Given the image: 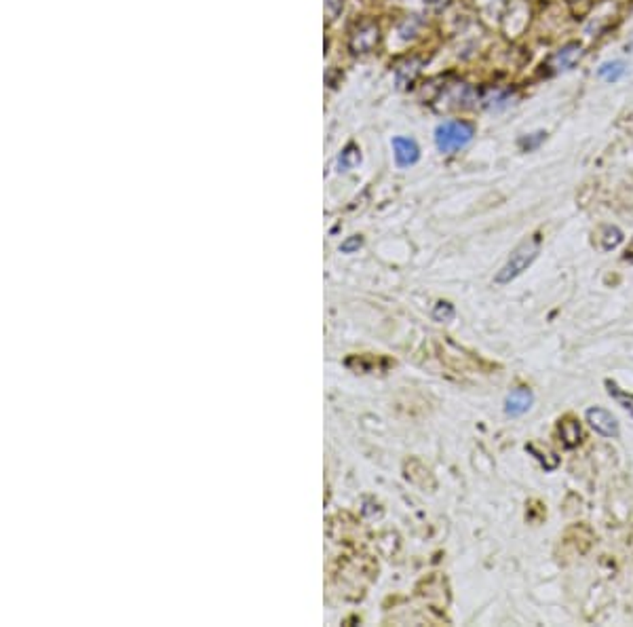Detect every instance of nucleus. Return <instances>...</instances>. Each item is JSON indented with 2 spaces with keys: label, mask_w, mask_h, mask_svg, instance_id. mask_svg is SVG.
<instances>
[{
  "label": "nucleus",
  "mask_w": 633,
  "mask_h": 627,
  "mask_svg": "<svg viewBox=\"0 0 633 627\" xmlns=\"http://www.w3.org/2000/svg\"><path fill=\"white\" fill-rule=\"evenodd\" d=\"M540 245H543V237L540 233H534L530 235L528 239H523L509 256V260L502 264V269L496 273L494 277V283L496 286H507L511 283L513 279H517L523 271H528L532 266V262L538 258L540 254Z\"/></svg>",
  "instance_id": "1"
},
{
  "label": "nucleus",
  "mask_w": 633,
  "mask_h": 627,
  "mask_svg": "<svg viewBox=\"0 0 633 627\" xmlns=\"http://www.w3.org/2000/svg\"><path fill=\"white\" fill-rule=\"evenodd\" d=\"M596 545V532L591 530L589 524L581 522V524H572L570 528H566V532L560 537L555 556L564 562L574 560V558H583L585 553H589V549Z\"/></svg>",
  "instance_id": "2"
},
{
  "label": "nucleus",
  "mask_w": 633,
  "mask_h": 627,
  "mask_svg": "<svg viewBox=\"0 0 633 627\" xmlns=\"http://www.w3.org/2000/svg\"><path fill=\"white\" fill-rule=\"evenodd\" d=\"M475 136V127L467 121H448L437 127L435 131V144L442 153L452 155L467 144H471Z\"/></svg>",
  "instance_id": "3"
},
{
  "label": "nucleus",
  "mask_w": 633,
  "mask_h": 627,
  "mask_svg": "<svg viewBox=\"0 0 633 627\" xmlns=\"http://www.w3.org/2000/svg\"><path fill=\"white\" fill-rule=\"evenodd\" d=\"M585 416H587L589 427L596 433H600L602 438H619V423L608 410L596 406V408H589Z\"/></svg>",
  "instance_id": "4"
},
{
  "label": "nucleus",
  "mask_w": 633,
  "mask_h": 627,
  "mask_svg": "<svg viewBox=\"0 0 633 627\" xmlns=\"http://www.w3.org/2000/svg\"><path fill=\"white\" fill-rule=\"evenodd\" d=\"M557 440L562 444V448L566 450H574L583 444V427L579 423V418H574L572 414H566L557 421Z\"/></svg>",
  "instance_id": "5"
},
{
  "label": "nucleus",
  "mask_w": 633,
  "mask_h": 627,
  "mask_svg": "<svg viewBox=\"0 0 633 627\" xmlns=\"http://www.w3.org/2000/svg\"><path fill=\"white\" fill-rule=\"evenodd\" d=\"M581 55H583V47H581V42H568V45H564L557 53L551 55L547 68H549L553 74L566 72V70H570V68L581 59Z\"/></svg>",
  "instance_id": "6"
},
{
  "label": "nucleus",
  "mask_w": 633,
  "mask_h": 627,
  "mask_svg": "<svg viewBox=\"0 0 633 627\" xmlns=\"http://www.w3.org/2000/svg\"><path fill=\"white\" fill-rule=\"evenodd\" d=\"M532 402H534L532 391H530L528 387H517V389H513V391L509 393V397H507V402H504V412H507L509 416L517 418V416H521V414H526V412L530 410Z\"/></svg>",
  "instance_id": "7"
},
{
  "label": "nucleus",
  "mask_w": 633,
  "mask_h": 627,
  "mask_svg": "<svg viewBox=\"0 0 633 627\" xmlns=\"http://www.w3.org/2000/svg\"><path fill=\"white\" fill-rule=\"evenodd\" d=\"M393 151H395V160H397L399 167H410L420 157V151H418L416 142L410 140V138H395L393 140Z\"/></svg>",
  "instance_id": "8"
},
{
  "label": "nucleus",
  "mask_w": 633,
  "mask_h": 627,
  "mask_svg": "<svg viewBox=\"0 0 633 627\" xmlns=\"http://www.w3.org/2000/svg\"><path fill=\"white\" fill-rule=\"evenodd\" d=\"M623 241V230L619 226H613V224H604L598 228L596 233V245L600 252H610L615 247H619Z\"/></svg>",
  "instance_id": "9"
},
{
  "label": "nucleus",
  "mask_w": 633,
  "mask_h": 627,
  "mask_svg": "<svg viewBox=\"0 0 633 627\" xmlns=\"http://www.w3.org/2000/svg\"><path fill=\"white\" fill-rule=\"evenodd\" d=\"M625 72H627V68H625V61H621V59L606 61V64H602L600 70H598L600 78H604L606 83H617V81H621V78L625 76Z\"/></svg>",
  "instance_id": "10"
},
{
  "label": "nucleus",
  "mask_w": 633,
  "mask_h": 627,
  "mask_svg": "<svg viewBox=\"0 0 633 627\" xmlns=\"http://www.w3.org/2000/svg\"><path fill=\"white\" fill-rule=\"evenodd\" d=\"M606 389H608V395H610L619 406H623V408L633 416V393H627V391L619 389V385L613 382V380H606Z\"/></svg>",
  "instance_id": "11"
},
{
  "label": "nucleus",
  "mask_w": 633,
  "mask_h": 627,
  "mask_svg": "<svg viewBox=\"0 0 633 627\" xmlns=\"http://www.w3.org/2000/svg\"><path fill=\"white\" fill-rule=\"evenodd\" d=\"M483 102H485L487 108H502V106H509V104H511V95H509V91H500V89H496V91H490L487 98H485Z\"/></svg>",
  "instance_id": "12"
},
{
  "label": "nucleus",
  "mask_w": 633,
  "mask_h": 627,
  "mask_svg": "<svg viewBox=\"0 0 633 627\" xmlns=\"http://www.w3.org/2000/svg\"><path fill=\"white\" fill-rule=\"evenodd\" d=\"M454 307L450 305V303H446V300H439L437 305H435V309H433V319L435 321H452L454 319Z\"/></svg>",
  "instance_id": "13"
},
{
  "label": "nucleus",
  "mask_w": 633,
  "mask_h": 627,
  "mask_svg": "<svg viewBox=\"0 0 633 627\" xmlns=\"http://www.w3.org/2000/svg\"><path fill=\"white\" fill-rule=\"evenodd\" d=\"M545 131H536V134H532V136H528V138H521L519 140V146L523 148V151H534V148H538L540 144H543V140H545Z\"/></svg>",
  "instance_id": "14"
},
{
  "label": "nucleus",
  "mask_w": 633,
  "mask_h": 627,
  "mask_svg": "<svg viewBox=\"0 0 633 627\" xmlns=\"http://www.w3.org/2000/svg\"><path fill=\"white\" fill-rule=\"evenodd\" d=\"M357 160H359V153H357L353 146H348V148L342 153V157H340V167H342V169H350Z\"/></svg>",
  "instance_id": "15"
},
{
  "label": "nucleus",
  "mask_w": 633,
  "mask_h": 627,
  "mask_svg": "<svg viewBox=\"0 0 633 627\" xmlns=\"http://www.w3.org/2000/svg\"><path fill=\"white\" fill-rule=\"evenodd\" d=\"M357 247H361V237H353V239H348L346 243H342V252H344V254H350V252H355Z\"/></svg>",
  "instance_id": "16"
},
{
  "label": "nucleus",
  "mask_w": 633,
  "mask_h": 627,
  "mask_svg": "<svg viewBox=\"0 0 633 627\" xmlns=\"http://www.w3.org/2000/svg\"><path fill=\"white\" fill-rule=\"evenodd\" d=\"M623 260H627V262H632L633 264V241L627 245V250H625V254H623Z\"/></svg>",
  "instance_id": "17"
},
{
  "label": "nucleus",
  "mask_w": 633,
  "mask_h": 627,
  "mask_svg": "<svg viewBox=\"0 0 633 627\" xmlns=\"http://www.w3.org/2000/svg\"><path fill=\"white\" fill-rule=\"evenodd\" d=\"M431 2H435V4H437V2H444V0H431Z\"/></svg>",
  "instance_id": "18"
},
{
  "label": "nucleus",
  "mask_w": 633,
  "mask_h": 627,
  "mask_svg": "<svg viewBox=\"0 0 633 627\" xmlns=\"http://www.w3.org/2000/svg\"><path fill=\"white\" fill-rule=\"evenodd\" d=\"M632 51H633V40H632Z\"/></svg>",
  "instance_id": "19"
}]
</instances>
